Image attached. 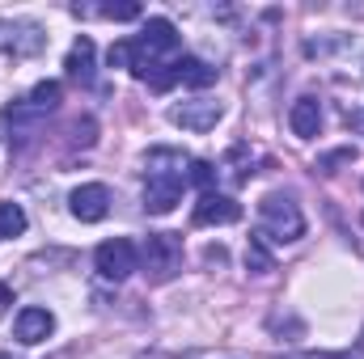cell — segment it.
Returning a JSON list of instances; mask_svg holds the SVG:
<instances>
[{"label":"cell","mask_w":364,"mask_h":359,"mask_svg":"<svg viewBox=\"0 0 364 359\" xmlns=\"http://www.w3.org/2000/svg\"><path fill=\"white\" fill-rule=\"evenodd\" d=\"M259 237L263 241H275V245H288V241H296L301 233H305V216H301V207L292 203V194H279L272 190L263 203H259Z\"/></svg>","instance_id":"1"},{"label":"cell","mask_w":364,"mask_h":359,"mask_svg":"<svg viewBox=\"0 0 364 359\" xmlns=\"http://www.w3.org/2000/svg\"><path fill=\"white\" fill-rule=\"evenodd\" d=\"M182 270V237L178 233H149L144 241V275L166 283Z\"/></svg>","instance_id":"2"},{"label":"cell","mask_w":364,"mask_h":359,"mask_svg":"<svg viewBox=\"0 0 364 359\" xmlns=\"http://www.w3.org/2000/svg\"><path fill=\"white\" fill-rule=\"evenodd\" d=\"M93 267H97V275H102V279L123 283L132 270H140V250H136L127 237H110V241H102V245H97Z\"/></svg>","instance_id":"3"},{"label":"cell","mask_w":364,"mask_h":359,"mask_svg":"<svg viewBox=\"0 0 364 359\" xmlns=\"http://www.w3.org/2000/svg\"><path fill=\"white\" fill-rule=\"evenodd\" d=\"M43 47H47V34H43L38 21H26V17H17V21H0V51H4V55H13V60H30V55H38Z\"/></svg>","instance_id":"4"},{"label":"cell","mask_w":364,"mask_h":359,"mask_svg":"<svg viewBox=\"0 0 364 359\" xmlns=\"http://www.w3.org/2000/svg\"><path fill=\"white\" fill-rule=\"evenodd\" d=\"M220 114H225L220 101H212V97H191V101H178V106L170 110V123L182 127V131L203 136V131H212V127L220 123Z\"/></svg>","instance_id":"5"},{"label":"cell","mask_w":364,"mask_h":359,"mask_svg":"<svg viewBox=\"0 0 364 359\" xmlns=\"http://www.w3.org/2000/svg\"><path fill=\"white\" fill-rule=\"evenodd\" d=\"M182 182L186 178H178V174H149V182H144V211L149 216H170L182 199Z\"/></svg>","instance_id":"6"},{"label":"cell","mask_w":364,"mask_h":359,"mask_svg":"<svg viewBox=\"0 0 364 359\" xmlns=\"http://www.w3.org/2000/svg\"><path fill=\"white\" fill-rule=\"evenodd\" d=\"M68 207H73V216H77L81 224H97V220L110 216V190H106L102 182H85V186L73 190Z\"/></svg>","instance_id":"7"},{"label":"cell","mask_w":364,"mask_h":359,"mask_svg":"<svg viewBox=\"0 0 364 359\" xmlns=\"http://www.w3.org/2000/svg\"><path fill=\"white\" fill-rule=\"evenodd\" d=\"M191 220H195L199 228H208V224H237V220H242V203H237V199H229V194L208 190V194H199V203H195Z\"/></svg>","instance_id":"8"},{"label":"cell","mask_w":364,"mask_h":359,"mask_svg":"<svg viewBox=\"0 0 364 359\" xmlns=\"http://www.w3.org/2000/svg\"><path fill=\"white\" fill-rule=\"evenodd\" d=\"M51 330H55V317H51V309H38V304H30V309H21V313L13 317V338H17L21 347H34V343L51 338Z\"/></svg>","instance_id":"9"},{"label":"cell","mask_w":364,"mask_h":359,"mask_svg":"<svg viewBox=\"0 0 364 359\" xmlns=\"http://www.w3.org/2000/svg\"><path fill=\"white\" fill-rule=\"evenodd\" d=\"M288 127H292L296 140H314L322 131V106H318V97H296L292 110H288Z\"/></svg>","instance_id":"10"},{"label":"cell","mask_w":364,"mask_h":359,"mask_svg":"<svg viewBox=\"0 0 364 359\" xmlns=\"http://www.w3.org/2000/svg\"><path fill=\"white\" fill-rule=\"evenodd\" d=\"M93 55H97L93 38L90 34H81V38L73 43V51H68V60H64L68 81H77V85H93Z\"/></svg>","instance_id":"11"},{"label":"cell","mask_w":364,"mask_h":359,"mask_svg":"<svg viewBox=\"0 0 364 359\" xmlns=\"http://www.w3.org/2000/svg\"><path fill=\"white\" fill-rule=\"evenodd\" d=\"M144 170L149 174H178V178H186L191 174V157L178 153V148H153L144 157Z\"/></svg>","instance_id":"12"},{"label":"cell","mask_w":364,"mask_h":359,"mask_svg":"<svg viewBox=\"0 0 364 359\" xmlns=\"http://www.w3.org/2000/svg\"><path fill=\"white\" fill-rule=\"evenodd\" d=\"M178 85L208 89V85H216V68H212V64H203V60H195V55H182V60H178Z\"/></svg>","instance_id":"13"},{"label":"cell","mask_w":364,"mask_h":359,"mask_svg":"<svg viewBox=\"0 0 364 359\" xmlns=\"http://www.w3.org/2000/svg\"><path fill=\"white\" fill-rule=\"evenodd\" d=\"M60 97H64V85H60V81H38L21 106H26L30 114H51V110L60 106Z\"/></svg>","instance_id":"14"},{"label":"cell","mask_w":364,"mask_h":359,"mask_svg":"<svg viewBox=\"0 0 364 359\" xmlns=\"http://www.w3.org/2000/svg\"><path fill=\"white\" fill-rule=\"evenodd\" d=\"M246 270H255V275H272L275 270V258H272V250H267V241L255 233L250 237V245H246Z\"/></svg>","instance_id":"15"},{"label":"cell","mask_w":364,"mask_h":359,"mask_svg":"<svg viewBox=\"0 0 364 359\" xmlns=\"http://www.w3.org/2000/svg\"><path fill=\"white\" fill-rule=\"evenodd\" d=\"M26 224H30V220H26L21 203H9V199H4V203H0V237H21Z\"/></svg>","instance_id":"16"},{"label":"cell","mask_w":364,"mask_h":359,"mask_svg":"<svg viewBox=\"0 0 364 359\" xmlns=\"http://www.w3.org/2000/svg\"><path fill=\"white\" fill-rule=\"evenodd\" d=\"M97 13H102V17H110V21H136V17H140V4H136V0H123V4H102Z\"/></svg>","instance_id":"17"},{"label":"cell","mask_w":364,"mask_h":359,"mask_svg":"<svg viewBox=\"0 0 364 359\" xmlns=\"http://www.w3.org/2000/svg\"><path fill=\"white\" fill-rule=\"evenodd\" d=\"M106 60H110V68H127V72H132V38H119V43H110Z\"/></svg>","instance_id":"18"},{"label":"cell","mask_w":364,"mask_h":359,"mask_svg":"<svg viewBox=\"0 0 364 359\" xmlns=\"http://www.w3.org/2000/svg\"><path fill=\"white\" fill-rule=\"evenodd\" d=\"M186 178L195 182V186H203V194H208V190H212V182H216V170H212L208 161H191V174H186Z\"/></svg>","instance_id":"19"},{"label":"cell","mask_w":364,"mask_h":359,"mask_svg":"<svg viewBox=\"0 0 364 359\" xmlns=\"http://www.w3.org/2000/svg\"><path fill=\"white\" fill-rule=\"evenodd\" d=\"M352 161H356V148H339V153L322 157V161H318V170H322V174H335V165H352Z\"/></svg>","instance_id":"20"},{"label":"cell","mask_w":364,"mask_h":359,"mask_svg":"<svg viewBox=\"0 0 364 359\" xmlns=\"http://www.w3.org/2000/svg\"><path fill=\"white\" fill-rule=\"evenodd\" d=\"M93 131H97V123H93V118H77V123H73V144H85V148H90L93 140H97Z\"/></svg>","instance_id":"21"},{"label":"cell","mask_w":364,"mask_h":359,"mask_svg":"<svg viewBox=\"0 0 364 359\" xmlns=\"http://www.w3.org/2000/svg\"><path fill=\"white\" fill-rule=\"evenodd\" d=\"M203 258H208L212 267H225V250H220V245H208V254H203Z\"/></svg>","instance_id":"22"},{"label":"cell","mask_w":364,"mask_h":359,"mask_svg":"<svg viewBox=\"0 0 364 359\" xmlns=\"http://www.w3.org/2000/svg\"><path fill=\"white\" fill-rule=\"evenodd\" d=\"M9 304H13V287H9V283H0V313H4Z\"/></svg>","instance_id":"23"},{"label":"cell","mask_w":364,"mask_h":359,"mask_svg":"<svg viewBox=\"0 0 364 359\" xmlns=\"http://www.w3.org/2000/svg\"><path fill=\"white\" fill-rule=\"evenodd\" d=\"M348 123H352L356 131H364V110H348Z\"/></svg>","instance_id":"24"},{"label":"cell","mask_w":364,"mask_h":359,"mask_svg":"<svg viewBox=\"0 0 364 359\" xmlns=\"http://www.w3.org/2000/svg\"><path fill=\"white\" fill-rule=\"evenodd\" d=\"M0 359H17V355H9V351H0Z\"/></svg>","instance_id":"25"},{"label":"cell","mask_w":364,"mask_h":359,"mask_svg":"<svg viewBox=\"0 0 364 359\" xmlns=\"http://www.w3.org/2000/svg\"><path fill=\"white\" fill-rule=\"evenodd\" d=\"M360 220H364V216H360Z\"/></svg>","instance_id":"26"}]
</instances>
